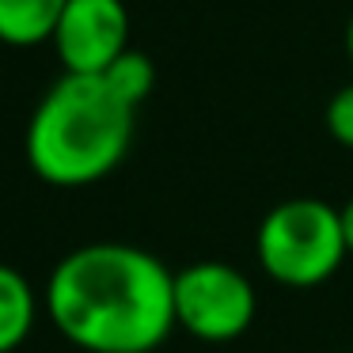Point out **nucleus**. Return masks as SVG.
I'll return each instance as SVG.
<instances>
[{
	"mask_svg": "<svg viewBox=\"0 0 353 353\" xmlns=\"http://www.w3.org/2000/svg\"><path fill=\"white\" fill-rule=\"evenodd\" d=\"M103 80H107L110 88H114L118 99H125L133 110L141 107V103L152 95V84H156V65L148 61V54H141V50H125L122 57H118L114 65H110L107 72H103Z\"/></svg>",
	"mask_w": 353,
	"mask_h": 353,
	"instance_id": "obj_8",
	"label": "nucleus"
},
{
	"mask_svg": "<svg viewBox=\"0 0 353 353\" xmlns=\"http://www.w3.org/2000/svg\"><path fill=\"white\" fill-rule=\"evenodd\" d=\"M338 213H342V236H345V251L353 254V198L345 201V205L338 209Z\"/></svg>",
	"mask_w": 353,
	"mask_h": 353,
	"instance_id": "obj_10",
	"label": "nucleus"
},
{
	"mask_svg": "<svg viewBox=\"0 0 353 353\" xmlns=\"http://www.w3.org/2000/svg\"><path fill=\"white\" fill-rule=\"evenodd\" d=\"M54 50L65 72L103 77L130 50V8L122 0H69L57 19Z\"/></svg>",
	"mask_w": 353,
	"mask_h": 353,
	"instance_id": "obj_5",
	"label": "nucleus"
},
{
	"mask_svg": "<svg viewBox=\"0 0 353 353\" xmlns=\"http://www.w3.org/2000/svg\"><path fill=\"white\" fill-rule=\"evenodd\" d=\"M345 57H350V69H353V12L345 19Z\"/></svg>",
	"mask_w": 353,
	"mask_h": 353,
	"instance_id": "obj_11",
	"label": "nucleus"
},
{
	"mask_svg": "<svg viewBox=\"0 0 353 353\" xmlns=\"http://www.w3.org/2000/svg\"><path fill=\"white\" fill-rule=\"evenodd\" d=\"M65 4L69 0H0V42L16 50L54 42Z\"/></svg>",
	"mask_w": 353,
	"mask_h": 353,
	"instance_id": "obj_7",
	"label": "nucleus"
},
{
	"mask_svg": "<svg viewBox=\"0 0 353 353\" xmlns=\"http://www.w3.org/2000/svg\"><path fill=\"white\" fill-rule=\"evenodd\" d=\"M259 266L285 289H315L345 262L342 213L319 198H289L274 205L254 236Z\"/></svg>",
	"mask_w": 353,
	"mask_h": 353,
	"instance_id": "obj_3",
	"label": "nucleus"
},
{
	"mask_svg": "<svg viewBox=\"0 0 353 353\" xmlns=\"http://www.w3.org/2000/svg\"><path fill=\"white\" fill-rule=\"evenodd\" d=\"M42 307L84 353H152L175 330V274L133 243H88L54 266Z\"/></svg>",
	"mask_w": 353,
	"mask_h": 353,
	"instance_id": "obj_1",
	"label": "nucleus"
},
{
	"mask_svg": "<svg viewBox=\"0 0 353 353\" xmlns=\"http://www.w3.org/2000/svg\"><path fill=\"white\" fill-rule=\"evenodd\" d=\"M39 323V292L16 266L0 262V353H16Z\"/></svg>",
	"mask_w": 353,
	"mask_h": 353,
	"instance_id": "obj_6",
	"label": "nucleus"
},
{
	"mask_svg": "<svg viewBox=\"0 0 353 353\" xmlns=\"http://www.w3.org/2000/svg\"><path fill=\"white\" fill-rule=\"evenodd\" d=\"M137 110L103 77L65 72L46 88L27 122V163L50 186H92L125 160Z\"/></svg>",
	"mask_w": 353,
	"mask_h": 353,
	"instance_id": "obj_2",
	"label": "nucleus"
},
{
	"mask_svg": "<svg viewBox=\"0 0 353 353\" xmlns=\"http://www.w3.org/2000/svg\"><path fill=\"white\" fill-rule=\"evenodd\" d=\"M254 285L228 262L205 259L175 274V327L198 342H232L254 323Z\"/></svg>",
	"mask_w": 353,
	"mask_h": 353,
	"instance_id": "obj_4",
	"label": "nucleus"
},
{
	"mask_svg": "<svg viewBox=\"0 0 353 353\" xmlns=\"http://www.w3.org/2000/svg\"><path fill=\"white\" fill-rule=\"evenodd\" d=\"M323 122H327V133L338 141V145L353 148V80H350V84H342L334 95H330Z\"/></svg>",
	"mask_w": 353,
	"mask_h": 353,
	"instance_id": "obj_9",
	"label": "nucleus"
}]
</instances>
